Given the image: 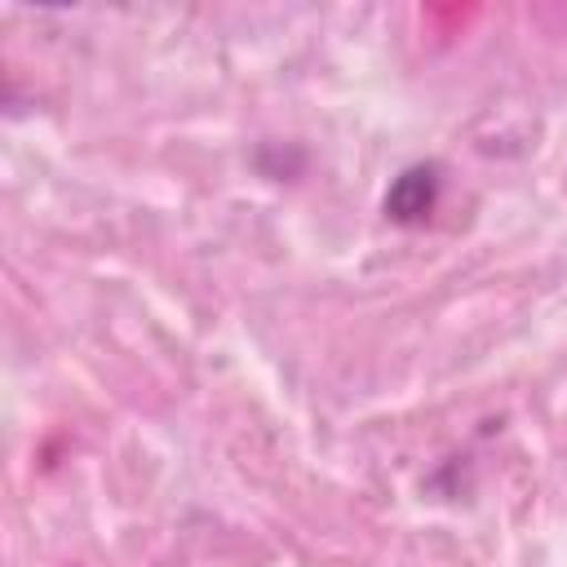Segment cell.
Here are the masks:
<instances>
[{
    "label": "cell",
    "mask_w": 567,
    "mask_h": 567,
    "mask_svg": "<svg viewBox=\"0 0 567 567\" xmlns=\"http://www.w3.org/2000/svg\"><path fill=\"white\" fill-rule=\"evenodd\" d=\"M434 199H439V168L434 164H412L385 190V217L403 221V226H416L434 213Z\"/></svg>",
    "instance_id": "1"
}]
</instances>
